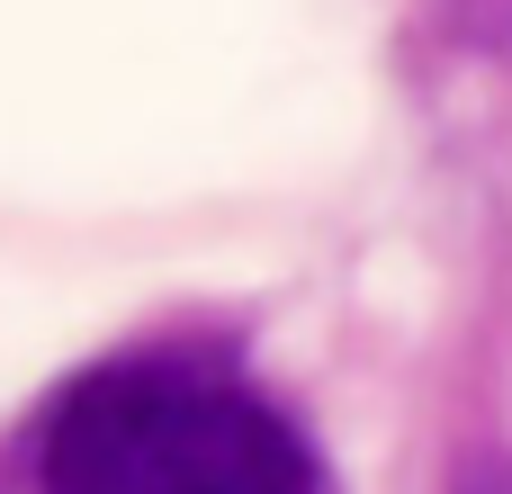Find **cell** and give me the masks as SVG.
I'll list each match as a JSON object with an SVG mask.
<instances>
[{"mask_svg": "<svg viewBox=\"0 0 512 494\" xmlns=\"http://www.w3.org/2000/svg\"><path fill=\"white\" fill-rule=\"evenodd\" d=\"M459 494H512V477H504V468H477V477H468Z\"/></svg>", "mask_w": 512, "mask_h": 494, "instance_id": "obj_3", "label": "cell"}, {"mask_svg": "<svg viewBox=\"0 0 512 494\" xmlns=\"http://www.w3.org/2000/svg\"><path fill=\"white\" fill-rule=\"evenodd\" d=\"M36 494H333V477L225 342H135L45 405Z\"/></svg>", "mask_w": 512, "mask_h": 494, "instance_id": "obj_1", "label": "cell"}, {"mask_svg": "<svg viewBox=\"0 0 512 494\" xmlns=\"http://www.w3.org/2000/svg\"><path fill=\"white\" fill-rule=\"evenodd\" d=\"M450 18H459L468 45H486L495 63H512V0H450Z\"/></svg>", "mask_w": 512, "mask_h": 494, "instance_id": "obj_2", "label": "cell"}]
</instances>
